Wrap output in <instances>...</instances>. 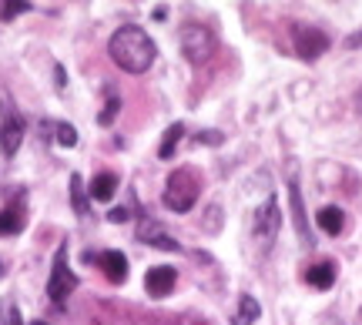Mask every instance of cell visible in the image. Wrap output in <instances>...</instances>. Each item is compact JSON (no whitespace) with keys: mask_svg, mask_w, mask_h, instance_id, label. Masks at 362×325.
<instances>
[{"mask_svg":"<svg viewBox=\"0 0 362 325\" xmlns=\"http://www.w3.org/2000/svg\"><path fill=\"white\" fill-rule=\"evenodd\" d=\"M84 261H90V265L98 261V265H101V272L107 275V282H115V285H121V282L128 278V259H124L121 252H98V255L88 252Z\"/></svg>","mask_w":362,"mask_h":325,"instance_id":"obj_10","label":"cell"},{"mask_svg":"<svg viewBox=\"0 0 362 325\" xmlns=\"http://www.w3.org/2000/svg\"><path fill=\"white\" fill-rule=\"evenodd\" d=\"M356 107H359V114H362V91L356 94Z\"/></svg>","mask_w":362,"mask_h":325,"instance_id":"obj_26","label":"cell"},{"mask_svg":"<svg viewBox=\"0 0 362 325\" xmlns=\"http://www.w3.org/2000/svg\"><path fill=\"white\" fill-rule=\"evenodd\" d=\"M288 205H292V218H296V232L302 248H312L315 238L309 232V218H305V205H302V191H298V171H288Z\"/></svg>","mask_w":362,"mask_h":325,"instance_id":"obj_8","label":"cell"},{"mask_svg":"<svg viewBox=\"0 0 362 325\" xmlns=\"http://www.w3.org/2000/svg\"><path fill=\"white\" fill-rule=\"evenodd\" d=\"M185 138V124L181 121H175L168 131H165V138H161V148H158V158L161 161H168L171 155H175V148H178V141Z\"/></svg>","mask_w":362,"mask_h":325,"instance_id":"obj_17","label":"cell"},{"mask_svg":"<svg viewBox=\"0 0 362 325\" xmlns=\"http://www.w3.org/2000/svg\"><path fill=\"white\" fill-rule=\"evenodd\" d=\"M279 228H282V211H279V201L275 195H269L262 201L259 208H255V218H252V232H255V242L259 248L269 255L272 248H275V238H279Z\"/></svg>","mask_w":362,"mask_h":325,"instance_id":"obj_4","label":"cell"},{"mask_svg":"<svg viewBox=\"0 0 362 325\" xmlns=\"http://www.w3.org/2000/svg\"><path fill=\"white\" fill-rule=\"evenodd\" d=\"M104 94H107V105H104V111H101V117H98V121H101L104 128H107V124H111V121H115V117H117V107H121V98H117V94L111 91V88H107V91H104Z\"/></svg>","mask_w":362,"mask_h":325,"instance_id":"obj_20","label":"cell"},{"mask_svg":"<svg viewBox=\"0 0 362 325\" xmlns=\"http://www.w3.org/2000/svg\"><path fill=\"white\" fill-rule=\"evenodd\" d=\"M349 47H362V30H359V34H352V37H349Z\"/></svg>","mask_w":362,"mask_h":325,"instance_id":"obj_25","label":"cell"},{"mask_svg":"<svg viewBox=\"0 0 362 325\" xmlns=\"http://www.w3.org/2000/svg\"><path fill=\"white\" fill-rule=\"evenodd\" d=\"M198 195H202V184H198V175H194L192 168H175L168 175V184H165V208L185 215V211L194 208Z\"/></svg>","mask_w":362,"mask_h":325,"instance_id":"obj_2","label":"cell"},{"mask_svg":"<svg viewBox=\"0 0 362 325\" xmlns=\"http://www.w3.org/2000/svg\"><path fill=\"white\" fill-rule=\"evenodd\" d=\"M17 232H24V208L11 205V208L0 211V235H17Z\"/></svg>","mask_w":362,"mask_h":325,"instance_id":"obj_16","label":"cell"},{"mask_svg":"<svg viewBox=\"0 0 362 325\" xmlns=\"http://www.w3.org/2000/svg\"><path fill=\"white\" fill-rule=\"evenodd\" d=\"M0 101H4V128H0V151H4V158H13V155H17V148H21V141H24L27 121H24V114H21V111H17V107L11 105V98H7V94H0Z\"/></svg>","mask_w":362,"mask_h":325,"instance_id":"obj_6","label":"cell"},{"mask_svg":"<svg viewBox=\"0 0 362 325\" xmlns=\"http://www.w3.org/2000/svg\"><path fill=\"white\" fill-rule=\"evenodd\" d=\"M305 282H309L312 288H319V292H329V288L336 285V265H332V261L312 265L309 272H305Z\"/></svg>","mask_w":362,"mask_h":325,"instance_id":"obj_12","label":"cell"},{"mask_svg":"<svg viewBox=\"0 0 362 325\" xmlns=\"http://www.w3.org/2000/svg\"><path fill=\"white\" fill-rule=\"evenodd\" d=\"M194 141L211 144V148H215V144H221V141H225V134H221V131H198V138H194Z\"/></svg>","mask_w":362,"mask_h":325,"instance_id":"obj_23","label":"cell"},{"mask_svg":"<svg viewBox=\"0 0 362 325\" xmlns=\"http://www.w3.org/2000/svg\"><path fill=\"white\" fill-rule=\"evenodd\" d=\"M315 221H319V228H322L325 235H342V232H346V211L336 208V205H325V208H319Z\"/></svg>","mask_w":362,"mask_h":325,"instance_id":"obj_13","label":"cell"},{"mask_svg":"<svg viewBox=\"0 0 362 325\" xmlns=\"http://www.w3.org/2000/svg\"><path fill=\"white\" fill-rule=\"evenodd\" d=\"M175 282H178V272L171 265H155V268H148V275H144V288H148L151 299H165L171 288H175Z\"/></svg>","mask_w":362,"mask_h":325,"instance_id":"obj_11","label":"cell"},{"mask_svg":"<svg viewBox=\"0 0 362 325\" xmlns=\"http://www.w3.org/2000/svg\"><path fill=\"white\" fill-rule=\"evenodd\" d=\"M262 315V305L255 295H248V292H242L238 295V312H235L232 325H255V319Z\"/></svg>","mask_w":362,"mask_h":325,"instance_id":"obj_14","label":"cell"},{"mask_svg":"<svg viewBox=\"0 0 362 325\" xmlns=\"http://www.w3.org/2000/svg\"><path fill=\"white\" fill-rule=\"evenodd\" d=\"M54 134H57V144H61V148H74V144H78V131L71 128V124H54Z\"/></svg>","mask_w":362,"mask_h":325,"instance_id":"obj_22","label":"cell"},{"mask_svg":"<svg viewBox=\"0 0 362 325\" xmlns=\"http://www.w3.org/2000/svg\"><path fill=\"white\" fill-rule=\"evenodd\" d=\"M115 191H117V178L111 171H104V175H98V178L90 182V198H94V201H111Z\"/></svg>","mask_w":362,"mask_h":325,"instance_id":"obj_15","label":"cell"},{"mask_svg":"<svg viewBox=\"0 0 362 325\" xmlns=\"http://www.w3.org/2000/svg\"><path fill=\"white\" fill-rule=\"evenodd\" d=\"M292 44H296V54L302 61H315V57H322L329 51V37L322 30H315V27H296Z\"/></svg>","mask_w":362,"mask_h":325,"instance_id":"obj_9","label":"cell"},{"mask_svg":"<svg viewBox=\"0 0 362 325\" xmlns=\"http://www.w3.org/2000/svg\"><path fill=\"white\" fill-rule=\"evenodd\" d=\"M34 4H27V0H7V4H0V17L4 20H13L17 13H24V11H30Z\"/></svg>","mask_w":362,"mask_h":325,"instance_id":"obj_21","label":"cell"},{"mask_svg":"<svg viewBox=\"0 0 362 325\" xmlns=\"http://www.w3.org/2000/svg\"><path fill=\"white\" fill-rule=\"evenodd\" d=\"M88 198H90V191H84V182H81V175H71V205H74V211H78L81 218H84V215H90Z\"/></svg>","mask_w":362,"mask_h":325,"instance_id":"obj_18","label":"cell"},{"mask_svg":"<svg viewBox=\"0 0 362 325\" xmlns=\"http://www.w3.org/2000/svg\"><path fill=\"white\" fill-rule=\"evenodd\" d=\"M74 288H78V275L71 272V265H67V245H61L57 255H54L51 278H47V299H51L54 305H64Z\"/></svg>","mask_w":362,"mask_h":325,"instance_id":"obj_5","label":"cell"},{"mask_svg":"<svg viewBox=\"0 0 362 325\" xmlns=\"http://www.w3.org/2000/svg\"><path fill=\"white\" fill-rule=\"evenodd\" d=\"M107 54H111V61H115L121 71H128V74H144V71L158 61L155 40L138 24L117 27L115 34H111V40H107Z\"/></svg>","mask_w":362,"mask_h":325,"instance_id":"obj_1","label":"cell"},{"mask_svg":"<svg viewBox=\"0 0 362 325\" xmlns=\"http://www.w3.org/2000/svg\"><path fill=\"white\" fill-rule=\"evenodd\" d=\"M0 325H24L21 309H17L13 302H7V299H0Z\"/></svg>","mask_w":362,"mask_h":325,"instance_id":"obj_19","label":"cell"},{"mask_svg":"<svg viewBox=\"0 0 362 325\" xmlns=\"http://www.w3.org/2000/svg\"><path fill=\"white\" fill-rule=\"evenodd\" d=\"M134 235H138V242H144L148 248H158V252H181L178 238L165 232V225H161L158 218H141Z\"/></svg>","mask_w":362,"mask_h":325,"instance_id":"obj_7","label":"cell"},{"mask_svg":"<svg viewBox=\"0 0 362 325\" xmlns=\"http://www.w3.org/2000/svg\"><path fill=\"white\" fill-rule=\"evenodd\" d=\"M181 54L192 61V64H205V61H211L215 57V51H218V40H215V34L208 30V27H202L198 20H188V24L181 27Z\"/></svg>","mask_w":362,"mask_h":325,"instance_id":"obj_3","label":"cell"},{"mask_svg":"<svg viewBox=\"0 0 362 325\" xmlns=\"http://www.w3.org/2000/svg\"><path fill=\"white\" fill-rule=\"evenodd\" d=\"M30 325H47V322H30Z\"/></svg>","mask_w":362,"mask_h":325,"instance_id":"obj_27","label":"cell"},{"mask_svg":"<svg viewBox=\"0 0 362 325\" xmlns=\"http://www.w3.org/2000/svg\"><path fill=\"white\" fill-rule=\"evenodd\" d=\"M128 215H131L128 208H115V211H111V215H107V218H111V221H117V225H121V221L128 218Z\"/></svg>","mask_w":362,"mask_h":325,"instance_id":"obj_24","label":"cell"}]
</instances>
